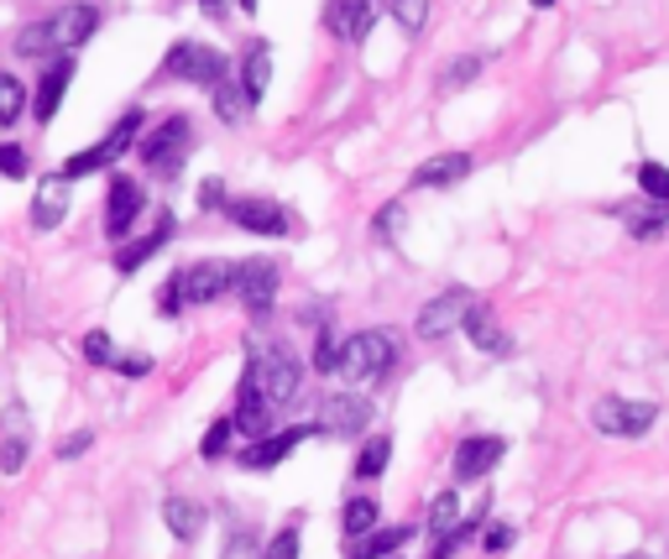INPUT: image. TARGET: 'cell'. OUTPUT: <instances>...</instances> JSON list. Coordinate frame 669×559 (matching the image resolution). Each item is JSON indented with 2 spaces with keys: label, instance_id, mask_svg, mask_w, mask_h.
<instances>
[{
  "label": "cell",
  "instance_id": "1",
  "mask_svg": "<svg viewBox=\"0 0 669 559\" xmlns=\"http://www.w3.org/2000/svg\"><path fill=\"white\" fill-rule=\"evenodd\" d=\"M393 361H397L393 330H361V335L345 340L335 376H341V382H377V376L393 372Z\"/></svg>",
  "mask_w": 669,
  "mask_h": 559
},
{
  "label": "cell",
  "instance_id": "2",
  "mask_svg": "<svg viewBox=\"0 0 669 559\" xmlns=\"http://www.w3.org/2000/svg\"><path fill=\"white\" fill-rule=\"evenodd\" d=\"M246 372L257 376L267 408H288L293 398H298V382H304V366H298V356H293L288 345H267V351H257V356L246 361Z\"/></svg>",
  "mask_w": 669,
  "mask_h": 559
},
{
  "label": "cell",
  "instance_id": "3",
  "mask_svg": "<svg viewBox=\"0 0 669 559\" xmlns=\"http://www.w3.org/2000/svg\"><path fill=\"white\" fill-rule=\"evenodd\" d=\"M653 419H659V408L638 403V398H597L591 403V424L607 440H643L653 429Z\"/></svg>",
  "mask_w": 669,
  "mask_h": 559
},
{
  "label": "cell",
  "instance_id": "4",
  "mask_svg": "<svg viewBox=\"0 0 669 559\" xmlns=\"http://www.w3.org/2000/svg\"><path fill=\"white\" fill-rule=\"evenodd\" d=\"M137 131H141V110H126V116L110 126V136H105V141H95V147H85V153H73L58 173L73 184V178H85V173L110 168V163H120V157H126V147L137 141Z\"/></svg>",
  "mask_w": 669,
  "mask_h": 559
},
{
  "label": "cell",
  "instance_id": "5",
  "mask_svg": "<svg viewBox=\"0 0 669 559\" xmlns=\"http://www.w3.org/2000/svg\"><path fill=\"white\" fill-rule=\"evenodd\" d=\"M225 52L220 48H209V42H178V48L163 58V73L168 79H184V85H220L225 79Z\"/></svg>",
  "mask_w": 669,
  "mask_h": 559
},
{
  "label": "cell",
  "instance_id": "6",
  "mask_svg": "<svg viewBox=\"0 0 669 559\" xmlns=\"http://www.w3.org/2000/svg\"><path fill=\"white\" fill-rule=\"evenodd\" d=\"M471 308H476V298L465 288H445L434 293L430 304L419 308V320H413V330L424 340H440V335H455V330H465V320H471Z\"/></svg>",
  "mask_w": 669,
  "mask_h": 559
},
{
  "label": "cell",
  "instance_id": "7",
  "mask_svg": "<svg viewBox=\"0 0 669 559\" xmlns=\"http://www.w3.org/2000/svg\"><path fill=\"white\" fill-rule=\"evenodd\" d=\"M184 153H189V116H168L157 126V136L141 141V163L157 173V178H173L184 168Z\"/></svg>",
  "mask_w": 669,
  "mask_h": 559
},
{
  "label": "cell",
  "instance_id": "8",
  "mask_svg": "<svg viewBox=\"0 0 669 559\" xmlns=\"http://www.w3.org/2000/svg\"><path fill=\"white\" fill-rule=\"evenodd\" d=\"M277 288H283V277H277V267L267 262V256H257V262H246V267L236 272V293H240V304H246V314H252V320L273 314Z\"/></svg>",
  "mask_w": 669,
  "mask_h": 559
},
{
  "label": "cell",
  "instance_id": "9",
  "mask_svg": "<svg viewBox=\"0 0 669 559\" xmlns=\"http://www.w3.org/2000/svg\"><path fill=\"white\" fill-rule=\"evenodd\" d=\"M236 272L230 262H199V267L184 272V298L189 304H215L225 293H236Z\"/></svg>",
  "mask_w": 669,
  "mask_h": 559
},
{
  "label": "cell",
  "instance_id": "10",
  "mask_svg": "<svg viewBox=\"0 0 669 559\" xmlns=\"http://www.w3.org/2000/svg\"><path fill=\"white\" fill-rule=\"evenodd\" d=\"M137 215H141V184L137 178H110V194H105V236H126L131 225H137Z\"/></svg>",
  "mask_w": 669,
  "mask_h": 559
},
{
  "label": "cell",
  "instance_id": "11",
  "mask_svg": "<svg viewBox=\"0 0 669 559\" xmlns=\"http://www.w3.org/2000/svg\"><path fill=\"white\" fill-rule=\"evenodd\" d=\"M240 231H252V236H288V209L277 199H230L225 209Z\"/></svg>",
  "mask_w": 669,
  "mask_h": 559
},
{
  "label": "cell",
  "instance_id": "12",
  "mask_svg": "<svg viewBox=\"0 0 669 559\" xmlns=\"http://www.w3.org/2000/svg\"><path fill=\"white\" fill-rule=\"evenodd\" d=\"M95 27H100V11L95 6H63V11H52L48 17V32H52V48H63V52H73V48H85L89 37H95Z\"/></svg>",
  "mask_w": 669,
  "mask_h": 559
},
{
  "label": "cell",
  "instance_id": "13",
  "mask_svg": "<svg viewBox=\"0 0 669 559\" xmlns=\"http://www.w3.org/2000/svg\"><path fill=\"white\" fill-rule=\"evenodd\" d=\"M366 424H372V403L361 398V392H335L325 403V424L335 440H356V434H366Z\"/></svg>",
  "mask_w": 669,
  "mask_h": 559
},
{
  "label": "cell",
  "instance_id": "14",
  "mask_svg": "<svg viewBox=\"0 0 669 559\" xmlns=\"http://www.w3.org/2000/svg\"><path fill=\"white\" fill-rule=\"evenodd\" d=\"M372 21H377V0H329L325 6V27L341 42H366Z\"/></svg>",
  "mask_w": 669,
  "mask_h": 559
},
{
  "label": "cell",
  "instance_id": "15",
  "mask_svg": "<svg viewBox=\"0 0 669 559\" xmlns=\"http://www.w3.org/2000/svg\"><path fill=\"white\" fill-rule=\"evenodd\" d=\"M502 455H508V440H498V434H471V440H461V450H455V481H481Z\"/></svg>",
  "mask_w": 669,
  "mask_h": 559
},
{
  "label": "cell",
  "instance_id": "16",
  "mask_svg": "<svg viewBox=\"0 0 669 559\" xmlns=\"http://www.w3.org/2000/svg\"><path fill=\"white\" fill-rule=\"evenodd\" d=\"M309 434L314 429H283V434H273V440H257L252 450H240V465H246V471H273L277 460H288Z\"/></svg>",
  "mask_w": 669,
  "mask_h": 559
},
{
  "label": "cell",
  "instance_id": "17",
  "mask_svg": "<svg viewBox=\"0 0 669 559\" xmlns=\"http://www.w3.org/2000/svg\"><path fill=\"white\" fill-rule=\"evenodd\" d=\"M69 215V178L63 173H48L42 188H37V204H32V225L37 231H58Z\"/></svg>",
  "mask_w": 669,
  "mask_h": 559
},
{
  "label": "cell",
  "instance_id": "18",
  "mask_svg": "<svg viewBox=\"0 0 669 559\" xmlns=\"http://www.w3.org/2000/svg\"><path fill=\"white\" fill-rule=\"evenodd\" d=\"M27 450H32V424H27V408L11 403L6 408V444H0V471L17 475L27 465Z\"/></svg>",
  "mask_w": 669,
  "mask_h": 559
},
{
  "label": "cell",
  "instance_id": "19",
  "mask_svg": "<svg viewBox=\"0 0 669 559\" xmlns=\"http://www.w3.org/2000/svg\"><path fill=\"white\" fill-rule=\"evenodd\" d=\"M267 413H273V408H267V398H262L257 376L246 372V376H240V408H236V419H230V424H236L240 434H252V440H257V434H267Z\"/></svg>",
  "mask_w": 669,
  "mask_h": 559
},
{
  "label": "cell",
  "instance_id": "20",
  "mask_svg": "<svg viewBox=\"0 0 669 559\" xmlns=\"http://www.w3.org/2000/svg\"><path fill=\"white\" fill-rule=\"evenodd\" d=\"M240 85H246V95H252V110L267 100V85H273V48H267L262 37L252 42V48H246V63H240Z\"/></svg>",
  "mask_w": 669,
  "mask_h": 559
},
{
  "label": "cell",
  "instance_id": "21",
  "mask_svg": "<svg viewBox=\"0 0 669 559\" xmlns=\"http://www.w3.org/2000/svg\"><path fill=\"white\" fill-rule=\"evenodd\" d=\"M73 79V58H58V63L42 73V85H37V100H32V116L37 120H52L58 116V105H63V89Z\"/></svg>",
  "mask_w": 669,
  "mask_h": 559
},
{
  "label": "cell",
  "instance_id": "22",
  "mask_svg": "<svg viewBox=\"0 0 669 559\" xmlns=\"http://www.w3.org/2000/svg\"><path fill=\"white\" fill-rule=\"evenodd\" d=\"M471 173V153H440L430 157L424 168L413 173V188H445V184H461Z\"/></svg>",
  "mask_w": 669,
  "mask_h": 559
},
{
  "label": "cell",
  "instance_id": "23",
  "mask_svg": "<svg viewBox=\"0 0 669 559\" xmlns=\"http://www.w3.org/2000/svg\"><path fill=\"white\" fill-rule=\"evenodd\" d=\"M173 231H178V225H173V215H163V220H157V231H153V236H141V241H131L126 252H116V267H120V272H137V267H147V262H153V256H157V252H163V246H168V241H173Z\"/></svg>",
  "mask_w": 669,
  "mask_h": 559
},
{
  "label": "cell",
  "instance_id": "24",
  "mask_svg": "<svg viewBox=\"0 0 669 559\" xmlns=\"http://www.w3.org/2000/svg\"><path fill=\"white\" fill-rule=\"evenodd\" d=\"M409 539H413V528H372L366 539H356L345 549V559H393Z\"/></svg>",
  "mask_w": 669,
  "mask_h": 559
},
{
  "label": "cell",
  "instance_id": "25",
  "mask_svg": "<svg viewBox=\"0 0 669 559\" xmlns=\"http://www.w3.org/2000/svg\"><path fill=\"white\" fill-rule=\"evenodd\" d=\"M163 523L173 528V539L194 543L199 539V528H205V508L189 502V497H168V502H163Z\"/></svg>",
  "mask_w": 669,
  "mask_h": 559
},
{
  "label": "cell",
  "instance_id": "26",
  "mask_svg": "<svg viewBox=\"0 0 669 559\" xmlns=\"http://www.w3.org/2000/svg\"><path fill=\"white\" fill-rule=\"evenodd\" d=\"M465 335H471V345H476V351H492V356H508V351H513V340H508L498 324H492L486 304L471 308V320H465Z\"/></svg>",
  "mask_w": 669,
  "mask_h": 559
},
{
  "label": "cell",
  "instance_id": "27",
  "mask_svg": "<svg viewBox=\"0 0 669 559\" xmlns=\"http://www.w3.org/2000/svg\"><path fill=\"white\" fill-rule=\"evenodd\" d=\"M246 110H252V95H246V85L225 73L220 85H215V116H220L225 126H236V120L246 116Z\"/></svg>",
  "mask_w": 669,
  "mask_h": 559
},
{
  "label": "cell",
  "instance_id": "28",
  "mask_svg": "<svg viewBox=\"0 0 669 559\" xmlns=\"http://www.w3.org/2000/svg\"><path fill=\"white\" fill-rule=\"evenodd\" d=\"M430 533H434L440 543L461 533V497H455V492H440V497L430 502Z\"/></svg>",
  "mask_w": 669,
  "mask_h": 559
},
{
  "label": "cell",
  "instance_id": "29",
  "mask_svg": "<svg viewBox=\"0 0 669 559\" xmlns=\"http://www.w3.org/2000/svg\"><path fill=\"white\" fill-rule=\"evenodd\" d=\"M341 528L351 533V543L366 539V533L377 528V502H372V497H351V502H345V512H341Z\"/></svg>",
  "mask_w": 669,
  "mask_h": 559
},
{
  "label": "cell",
  "instance_id": "30",
  "mask_svg": "<svg viewBox=\"0 0 669 559\" xmlns=\"http://www.w3.org/2000/svg\"><path fill=\"white\" fill-rule=\"evenodd\" d=\"M387 455H393V440H387V434L366 440V444H361V455H356V475H366V481L382 475V471H387Z\"/></svg>",
  "mask_w": 669,
  "mask_h": 559
},
{
  "label": "cell",
  "instance_id": "31",
  "mask_svg": "<svg viewBox=\"0 0 669 559\" xmlns=\"http://www.w3.org/2000/svg\"><path fill=\"white\" fill-rule=\"evenodd\" d=\"M21 110H27V85L17 73H0V126H11Z\"/></svg>",
  "mask_w": 669,
  "mask_h": 559
},
{
  "label": "cell",
  "instance_id": "32",
  "mask_svg": "<svg viewBox=\"0 0 669 559\" xmlns=\"http://www.w3.org/2000/svg\"><path fill=\"white\" fill-rule=\"evenodd\" d=\"M11 48H17V58H42V52L52 48L48 21H27V27L17 32V42H11Z\"/></svg>",
  "mask_w": 669,
  "mask_h": 559
},
{
  "label": "cell",
  "instance_id": "33",
  "mask_svg": "<svg viewBox=\"0 0 669 559\" xmlns=\"http://www.w3.org/2000/svg\"><path fill=\"white\" fill-rule=\"evenodd\" d=\"M638 188H643L653 204H669V168L665 163H643V168H638Z\"/></svg>",
  "mask_w": 669,
  "mask_h": 559
},
{
  "label": "cell",
  "instance_id": "34",
  "mask_svg": "<svg viewBox=\"0 0 669 559\" xmlns=\"http://www.w3.org/2000/svg\"><path fill=\"white\" fill-rule=\"evenodd\" d=\"M393 17L403 32H424V21H430V0H393Z\"/></svg>",
  "mask_w": 669,
  "mask_h": 559
},
{
  "label": "cell",
  "instance_id": "35",
  "mask_svg": "<svg viewBox=\"0 0 669 559\" xmlns=\"http://www.w3.org/2000/svg\"><path fill=\"white\" fill-rule=\"evenodd\" d=\"M341 351L345 340H335V330H319V345H314V366L325 376H335V366H341Z\"/></svg>",
  "mask_w": 669,
  "mask_h": 559
},
{
  "label": "cell",
  "instance_id": "36",
  "mask_svg": "<svg viewBox=\"0 0 669 559\" xmlns=\"http://www.w3.org/2000/svg\"><path fill=\"white\" fill-rule=\"evenodd\" d=\"M481 73V58H455V63H445V73H440V85L445 89H465L471 79Z\"/></svg>",
  "mask_w": 669,
  "mask_h": 559
},
{
  "label": "cell",
  "instance_id": "37",
  "mask_svg": "<svg viewBox=\"0 0 669 559\" xmlns=\"http://www.w3.org/2000/svg\"><path fill=\"white\" fill-rule=\"evenodd\" d=\"M230 429H236L230 419H215V424H209V434L199 440V455H205V460H220L225 444H230Z\"/></svg>",
  "mask_w": 669,
  "mask_h": 559
},
{
  "label": "cell",
  "instance_id": "38",
  "mask_svg": "<svg viewBox=\"0 0 669 559\" xmlns=\"http://www.w3.org/2000/svg\"><path fill=\"white\" fill-rule=\"evenodd\" d=\"M189 304V298H184V272H178V277H168V283H163V288H157V314H178V308Z\"/></svg>",
  "mask_w": 669,
  "mask_h": 559
},
{
  "label": "cell",
  "instance_id": "39",
  "mask_svg": "<svg viewBox=\"0 0 669 559\" xmlns=\"http://www.w3.org/2000/svg\"><path fill=\"white\" fill-rule=\"evenodd\" d=\"M262 559H298V523L283 528V533L267 543V555H262Z\"/></svg>",
  "mask_w": 669,
  "mask_h": 559
},
{
  "label": "cell",
  "instance_id": "40",
  "mask_svg": "<svg viewBox=\"0 0 669 559\" xmlns=\"http://www.w3.org/2000/svg\"><path fill=\"white\" fill-rule=\"evenodd\" d=\"M27 173V153L17 141H0V178H21Z\"/></svg>",
  "mask_w": 669,
  "mask_h": 559
},
{
  "label": "cell",
  "instance_id": "41",
  "mask_svg": "<svg viewBox=\"0 0 669 559\" xmlns=\"http://www.w3.org/2000/svg\"><path fill=\"white\" fill-rule=\"evenodd\" d=\"M85 361H95V366L116 361V356H110V335H105V330H89V335H85Z\"/></svg>",
  "mask_w": 669,
  "mask_h": 559
},
{
  "label": "cell",
  "instance_id": "42",
  "mask_svg": "<svg viewBox=\"0 0 669 559\" xmlns=\"http://www.w3.org/2000/svg\"><path fill=\"white\" fill-rule=\"evenodd\" d=\"M372 231H377L382 241H397V231H403V204H387V209L377 215V225H372Z\"/></svg>",
  "mask_w": 669,
  "mask_h": 559
},
{
  "label": "cell",
  "instance_id": "43",
  "mask_svg": "<svg viewBox=\"0 0 669 559\" xmlns=\"http://www.w3.org/2000/svg\"><path fill=\"white\" fill-rule=\"evenodd\" d=\"M89 444H95V434H89V429H73V434H63V440H58V460H73V455H85Z\"/></svg>",
  "mask_w": 669,
  "mask_h": 559
},
{
  "label": "cell",
  "instance_id": "44",
  "mask_svg": "<svg viewBox=\"0 0 669 559\" xmlns=\"http://www.w3.org/2000/svg\"><path fill=\"white\" fill-rule=\"evenodd\" d=\"M513 523H492L486 528V543H481V549H486V555H502V549H513Z\"/></svg>",
  "mask_w": 669,
  "mask_h": 559
},
{
  "label": "cell",
  "instance_id": "45",
  "mask_svg": "<svg viewBox=\"0 0 669 559\" xmlns=\"http://www.w3.org/2000/svg\"><path fill=\"white\" fill-rule=\"evenodd\" d=\"M199 204H205V209H230L220 178H205V184H199Z\"/></svg>",
  "mask_w": 669,
  "mask_h": 559
},
{
  "label": "cell",
  "instance_id": "46",
  "mask_svg": "<svg viewBox=\"0 0 669 559\" xmlns=\"http://www.w3.org/2000/svg\"><path fill=\"white\" fill-rule=\"evenodd\" d=\"M225 559H257V555H252V539H246L240 528L230 533V549H225Z\"/></svg>",
  "mask_w": 669,
  "mask_h": 559
},
{
  "label": "cell",
  "instance_id": "47",
  "mask_svg": "<svg viewBox=\"0 0 669 559\" xmlns=\"http://www.w3.org/2000/svg\"><path fill=\"white\" fill-rule=\"evenodd\" d=\"M147 366H153V361H147V356H131V361L120 356V372H126V376H141V372H147Z\"/></svg>",
  "mask_w": 669,
  "mask_h": 559
},
{
  "label": "cell",
  "instance_id": "48",
  "mask_svg": "<svg viewBox=\"0 0 669 559\" xmlns=\"http://www.w3.org/2000/svg\"><path fill=\"white\" fill-rule=\"evenodd\" d=\"M199 11H205V17H215V21H220L225 11H230V0H199Z\"/></svg>",
  "mask_w": 669,
  "mask_h": 559
},
{
  "label": "cell",
  "instance_id": "49",
  "mask_svg": "<svg viewBox=\"0 0 669 559\" xmlns=\"http://www.w3.org/2000/svg\"><path fill=\"white\" fill-rule=\"evenodd\" d=\"M236 6H240V11H257V6H262V0H236Z\"/></svg>",
  "mask_w": 669,
  "mask_h": 559
},
{
  "label": "cell",
  "instance_id": "50",
  "mask_svg": "<svg viewBox=\"0 0 669 559\" xmlns=\"http://www.w3.org/2000/svg\"><path fill=\"white\" fill-rule=\"evenodd\" d=\"M533 6H539V11H550V6H554V0H533Z\"/></svg>",
  "mask_w": 669,
  "mask_h": 559
},
{
  "label": "cell",
  "instance_id": "51",
  "mask_svg": "<svg viewBox=\"0 0 669 559\" xmlns=\"http://www.w3.org/2000/svg\"><path fill=\"white\" fill-rule=\"evenodd\" d=\"M622 559H649V555H622Z\"/></svg>",
  "mask_w": 669,
  "mask_h": 559
}]
</instances>
